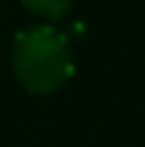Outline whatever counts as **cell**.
<instances>
[{"label":"cell","instance_id":"6da1fadb","mask_svg":"<svg viewBox=\"0 0 145 147\" xmlns=\"http://www.w3.org/2000/svg\"><path fill=\"white\" fill-rule=\"evenodd\" d=\"M11 68L27 93H58L74 74V55L69 38L52 25L22 27L11 44Z\"/></svg>","mask_w":145,"mask_h":147},{"label":"cell","instance_id":"7a4b0ae2","mask_svg":"<svg viewBox=\"0 0 145 147\" xmlns=\"http://www.w3.org/2000/svg\"><path fill=\"white\" fill-rule=\"evenodd\" d=\"M22 5H25L30 14L41 16V19H47V22H58L71 11L74 0H22Z\"/></svg>","mask_w":145,"mask_h":147}]
</instances>
